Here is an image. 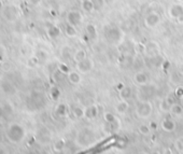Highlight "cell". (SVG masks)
Here are the masks:
<instances>
[{
    "mask_svg": "<svg viewBox=\"0 0 183 154\" xmlns=\"http://www.w3.org/2000/svg\"><path fill=\"white\" fill-rule=\"evenodd\" d=\"M83 21H84V16L80 11L72 10L70 12H68L67 14V23L69 25L78 27L83 23Z\"/></svg>",
    "mask_w": 183,
    "mask_h": 154,
    "instance_id": "obj_1",
    "label": "cell"
},
{
    "mask_svg": "<svg viewBox=\"0 0 183 154\" xmlns=\"http://www.w3.org/2000/svg\"><path fill=\"white\" fill-rule=\"evenodd\" d=\"M159 23H161V16L157 12H150L144 17V26L151 29L158 26Z\"/></svg>",
    "mask_w": 183,
    "mask_h": 154,
    "instance_id": "obj_2",
    "label": "cell"
},
{
    "mask_svg": "<svg viewBox=\"0 0 183 154\" xmlns=\"http://www.w3.org/2000/svg\"><path fill=\"white\" fill-rule=\"evenodd\" d=\"M168 14L171 18H179L180 16L183 14V4L181 3H173L172 6H170V8L168 9Z\"/></svg>",
    "mask_w": 183,
    "mask_h": 154,
    "instance_id": "obj_3",
    "label": "cell"
},
{
    "mask_svg": "<svg viewBox=\"0 0 183 154\" xmlns=\"http://www.w3.org/2000/svg\"><path fill=\"white\" fill-rule=\"evenodd\" d=\"M108 28H109V29L106 31L107 32L108 39H110L112 42H119L120 40H121L122 32H121V30H120L119 28L112 27V26H109Z\"/></svg>",
    "mask_w": 183,
    "mask_h": 154,
    "instance_id": "obj_4",
    "label": "cell"
},
{
    "mask_svg": "<svg viewBox=\"0 0 183 154\" xmlns=\"http://www.w3.org/2000/svg\"><path fill=\"white\" fill-rule=\"evenodd\" d=\"M145 45V52L149 53L150 55H155L157 52L159 51V44L156 41H148L147 43H144Z\"/></svg>",
    "mask_w": 183,
    "mask_h": 154,
    "instance_id": "obj_5",
    "label": "cell"
},
{
    "mask_svg": "<svg viewBox=\"0 0 183 154\" xmlns=\"http://www.w3.org/2000/svg\"><path fill=\"white\" fill-rule=\"evenodd\" d=\"M93 66H94L93 60L90 59V58H87V57H86L85 59L82 60V62H80L78 64V68L81 70V71H83V72L90 71V70L93 68Z\"/></svg>",
    "mask_w": 183,
    "mask_h": 154,
    "instance_id": "obj_6",
    "label": "cell"
},
{
    "mask_svg": "<svg viewBox=\"0 0 183 154\" xmlns=\"http://www.w3.org/2000/svg\"><path fill=\"white\" fill-rule=\"evenodd\" d=\"M85 35L87 36V39L94 40L97 38V28L94 24H87L85 26Z\"/></svg>",
    "mask_w": 183,
    "mask_h": 154,
    "instance_id": "obj_7",
    "label": "cell"
},
{
    "mask_svg": "<svg viewBox=\"0 0 183 154\" xmlns=\"http://www.w3.org/2000/svg\"><path fill=\"white\" fill-rule=\"evenodd\" d=\"M94 6V12H101L107 6V0H92Z\"/></svg>",
    "mask_w": 183,
    "mask_h": 154,
    "instance_id": "obj_8",
    "label": "cell"
},
{
    "mask_svg": "<svg viewBox=\"0 0 183 154\" xmlns=\"http://www.w3.org/2000/svg\"><path fill=\"white\" fill-rule=\"evenodd\" d=\"M81 8L84 12L86 13H92L94 12V6H93V1L92 0H85V1L81 2Z\"/></svg>",
    "mask_w": 183,
    "mask_h": 154,
    "instance_id": "obj_9",
    "label": "cell"
},
{
    "mask_svg": "<svg viewBox=\"0 0 183 154\" xmlns=\"http://www.w3.org/2000/svg\"><path fill=\"white\" fill-rule=\"evenodd\" d=\"M65 32H66V35H67L68 37H70V38H73V37L78 36V30H77V27L72 26V25H69V24L66 26Z\"/></svg>",
    "mask_w": 183,
    "mask_h": 154,
    "instance_id": "obj_10",
    "label": "cell"
},
{
    "mask_svg": "<svg viewBox=\"0 0 183 154\" xmlns=\"http://www.w3.org/2000/svg\"><path fill=\"white\" fill-rule=\"evenodd\" d=\"M86 58V52L84 50H79L76 52V54H74V60L76 62H82L83 59H85Z\"/></svg>",
    "mask_w": 183,
    "mask_h": 154,
    "instance_id": "obj_11",
    "label": "cell"
},
{
    "mask_svg": "<svg viewBox=\"0 0 183 154\" xmlns=\"http://www.w3.org/2000/svg\"><path fill=\"white\" fill-rule=\"evenodd\" d=\"M176 21H177V22L179 23V24H183V14H182L181 16H180L179 18H177V20H176Z\"/></svg>",
    "mask_w": 183,
    "mask_h": 154,
    "instance_id": "obj_12",
    "label": "cell"
},
{
    "mask_svg": "<svg viewBox=\"0 0 183 154\" xmlns=\"http://www.w3.org/2000/svg\"><path fill=\"white\" fill-rule=\"evenodd\" d=\"M80 1H81V2H82V1H85V0H80Z\"/></svg>",
    "mask_w": 183,
    "mask_h": 154,
    "instance_id": "obj_13",
    "label": "cell"
}]
</instances>
